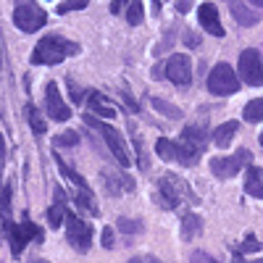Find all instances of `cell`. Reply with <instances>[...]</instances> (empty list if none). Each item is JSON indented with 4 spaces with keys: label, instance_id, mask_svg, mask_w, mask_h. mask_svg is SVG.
Listing matches in <instances>:
<instances>
[{
    "label": "cell",
    "instance_id": "31",
    "mask_svg": "<svg viewBox=\"0 0 263 263\" xmlns=\"http://www.w3.org/2000/svg\"><path fill=\"white\" fill-rule=\"evenodd\" d=\"M103 248H108V250L114 248V229H111V227L103 229Z\"/></svg>",
    "mask_w": 263,
    "mask_h": 263
},
{
    "label": "cell",
    "instance_id": "5",
    "mask_svg": "<svg viewBox=\"0 0 263 263\" xmlns=\"http://www.w3.org/2000/svg\"><path fill=\"white\" fill-rule=\"evenodd\" d=\"M45 21H48V13L34 3H18L13 11V24L21 32H37L45 27Z\"/></svg>",
    "mask_w": 263,
    "mask_h": 263
},
{
    "label": "cell",
    "instance_id": "1",
    "mask_svg": "<svg viewBox=\"0 0 263 263\" xmlns=\"http://www.w3.org/2000/svg\"><path fill=\"white\" fill-rule=\"evenodd\" d=\"M79 53V45L77 42H69V40H63L58 34H48V37H42L34 50H32V63L34 66H55L61 63L63 58H69V55H77Z\"/></svg>",
    "mask_w": 263,
    "mask_h": 263
},
{
    "label": "cell",
    "instance_id": "29",
    "mask_svg": "<svg viewBox=\"0 0 263 263\" xmlns=\"http://www.w3.org/2000/svg\"><path fill=\"white\" fill-rule=\"evenodd\" d=\"M77 142H79L77 132H63L61 137H55V145H77Z\"/></svg>",
    "mask_w": 263,
    "mask_h": 263
},
{
    "label": "cell",
    "instance_id": "32",
    "mask_svg": "<svg viewBox=\"0 0 263 263\" xmlns=\"http://www.w3.org/2000/svg\"><path fill=\"white\" fill-rule=\"evenodd\" d=\"M69 90H71V100H74V103H82V100H84L82 90H79V87H77L74 82H69Z\"/></svg>",
    "mask_w": 263,
    "mask_h": 263
},
{
    "label": "cell",
    "instance_id": "14",
    "mask_svg": "<svg viewBox=\"0 0 263 263\" xmlns=\"http://www.w3.org/2000/svg\"><path fill=\"white\" fill-rule=\"evenodd\" d=\"M203 232V221L197 218L195 213H187L182 218V239H187V242H192V239Z\"/></svg>",
    "mask_w": 263,
    "mask_h": 263
},
{
    "label": "cell",
    "instance_id": "38",
    "mask_svg": "<svg viewBox=\"0 0 263 263\" xmlns=\"http://www.w3.org/2000/svg\"><path fill=\"white\" fill-rule=\"evenodd\" d=\"M253 6H258V8H263V0H250Z\"/></svg>",
    "mask_w": 263,
    "mask_h": 263
},
{
    "label": "cell",
    "instance_id": "25",
    "mask_svg": "<svg viewBox=\"0 0 263 263\" xmlns=\"http://www.w3.org/2000/svg\"><path fill=\"white\" fill-rule=\"evenodd\" d=\"M27 121H29V126L37 132V135H42V132H45L48 129V124H45V119H42L40 116V111H37V108L34 105H27Z\"/></svg>",
    "mask_w": 263,
    "mask_h": 263
},
{
    "label": "cell",
    "instance_id": "4",
    "mask_svg": "<svg viewBox=\"0 0 263 263\" xmlns=\"http://www.w3.org/2000/svg\"><path fill=\"white\" fill-rule=\"evenodd\" d=\"M208 90L213 95H232V92L239 90V77L234 74L232 66L218 63V66H213V71L208 74Z\"/></svg>",
    "mask_w": 263,
    "mask_h": 263
},
{
    "label": "cell",
    "instance_id": "17",
    "mask_svg": "<svg viewBox=\"0 0 263 263\" xmlns=\"http://www.w3.org/2000/svg\"><path fill=\"white\" fill-rule=\"evenodd\" d=\"M105 184H108V190H111L114 195H116V192H124V190H132V187H135V182H132L129 177H116L114 171H105Z\"/></svg>",
    "mask_w": 263,
    "mask_h": 263
},
{
    "label": "cell",
    "instance_id": "33",
    "mask_svg": "<svg viewBox=\"0 0 263 263\" xmlns=\"http://www.w3.org/2000/svg\"><path fill=\"white\" fill-rule=\"evenodd\" d=\"M190 6H192V0H177V11H179V13H187Z\"/></svg>",
    "mask_w": 263,
    "mask_h": 263
},
{
    "label": "cell",
    "instance_id": "41",
    "mask_svg": "<svg viewBox=\"0 0 263 263\" xmlns=\"http://www.w3.org/2000/svg\"><path fill=\"white\" fill-rule=\"evenodd\" d=\"M34 263H48V260H34Z\"/></svg>",
    "mask_w": 263,
    "mask_h": 263
},
{
    "label": "cell",
    "instance_id": "11",
    "mask_svg": "<svg viewBox=\"0 0 263 263\" xmlns=\"http://www.w3.org/2000/svg\"><path fill=\"white\" fill-rule=\"evenodd\" d=\"M45 108H48V116L55 119V121H66V119L71 116L69 105L63 103L61 90H58V84H55V82H50V84L45 87Z\"/></svg>",
    "mask_w": 263,
    "mask_h": 263
},
{
    "label": "cell",
    "instance_id": "3",
    "mask_svg": "<svg viewBox=\"0 0 263 263\" xmlns=\"http://www.w3.org/2000/svg\"><path fill=\"white\" fill-rule=\"evenodd\" d=\"M250 150L248 147H239L234 156H218V158H211V171L216 174L218 179H232L239 174V168L250 163Z\"/></svg>",
    "mask_w": 263,
    "mask_h": 263
},
{
    "label": "cell",
    "instance_id": "13",
    "mask_svg": "<svg viewBox=\"0 0 263 263\" xmlns=\"http://www.w3.org/2000/svg\"><path fill=\"white\" fill-rule=\"evenodd\" d=\"M182 142L195 147L197 153H203V147L208 145V132H205V121L203 124H190L182 132Z\"/></svg>",
    "mask_w": 263,
    "mask_h": 263
},
{
    "label": "cell",
    "instance_id": "23",
    "mask_svg": "<svg viewBox=\"0 0 263 263\" xmlns=\"http://www.w3.org/2000/svg\"><path fill=\"white\" fill-rule=\"evenodd\" d=\"M156 150H158V156L163 161H177V156H179V145L171 142V140H158Z\"/></svg>",
    "mask_w": 263,
    "mask_h": 263
},
{
    "label": "cell",
    "instance_id": "28",
    "mask_svg": "<svg viewBox=\"0 0 263 263\" xmlns=\"http://www.w3.org/2000/svg\"><path fill=\"white\" fill-rule=\"evenodd\" d=\"M87 0H63L58 6V13H69V11H77V8H84Z\"/></svg>",
    "mask_w": 263,
    "mask_h": 263
},
{
    "label": "cell",
    "instance_id": "9",
    "mask_svg": "<svg viewBox=\"0 0 263 263\" xmlns=\"http://www.w3.org/2000/svg\"><path fill=\"white\" fill-rule=\"evenodd\" d=\"M6 229H8L11 253H13V255H21V250H24V245L29 242L32 237H34V239H40V232H37V227L29 221L27 216H24V221H21V224H11V221H6Z\"/></svg>",
    "mask_w": 263,
    "mask_h": 263
},
{
    "label": "cell",
    "instance_id": "22",
    "mask_svg": "<svg viewBox=\"0 0 263 263\" xmlns=\"http://www.w3.org/2000/svg\"><path fill=\"white\" fill-rule=\"evenodd\" d=\"M242 116H245V121H263V98H255V100H250L248 105H245V111H242Z\"/></svg>",
    "mask_w": 263,
    "mask_h": 263
},
{
    "label": "cell",
    "instance_id": "6",
    "mask_svg": "<svg viewBox=\"0 0 263 263\" xmlns=\"http://www.w3.org/2000/svg\"><path fill=\"white\" fill-rule=\"evenodd\" d=\"M90 126H95L100 135H103V140H105V145H108V150H111V156L119 161V166H129V153H126V145H124V140H121V135L114 129V126H108V124H103V121H95L92 116H87L84 119Z\"/></svg>",
    "mask_w": 263,
    "mask_h": 263
},
{
    "label": "cell",
    "instance_id": "27",
    "mask_svg": "<svg viewBox=\"0 0 263 263\" xmlns=\"http://www.w3.org/2000/svg\"><path fill=\"white\" fill-rule=\"evenodd\" d=\"M119 232H124V234H137V232H142V224L135 221V218H119Z\"/></svg>",
    "mask_w": 263,
    "mask_h": 263
},
{
    "label": "cell",
    "instance_id": "16",
    "mask_svg": "<svg viewBox=\"0 0 263 263\" xmlns=\"http://www.w3.org/2000/svg\"><path fill=\"white\" fill-rule=\"evenodd\" d=\"M245 192L250 195V197H263V174H260V168H250V174H248V179H245Z\"/></svg>",
    "mask_w": 263,
    "mask_h": 263
},
{
    "label": "cell",
    "instance_id": "36",
    "mask_svg": "<svg viewBox=\"0 0 263 263\" xmlns=\"http://www.w3.org/2000/svg\"><path fill=\"white\" fill-rule=\"evenodd\" d=\"M248 250H255L258 248V242H255V237H248V245H245Z\"/></svg>",
    "mask_w": 263,
    "mask_h": 263
},
{
    "label": "cell",
    "instance_id": "35",
    "mask_svg": "<svg viewBox=\"0 0 263 263\" xmlns=\"http://www.w3.org/2000/svg\"><path fill=\"white\" fill-rule=\"evenodd\" d=\"M163 71H166L163 66H156V69H153V77H156V79H161V77H163Z\"/></svg>",
    "mask_w": 263,
    "mask_h": 263
},
{
    "label": "cell",
    "instance_id": "37",
    "mask_svg": "<svg viewBox=\"0 0 263 263\" xmlns=\"http://www.w3.org/2000/svg\"><path fill=\"white\" fill-rule=\"evenodd\" d=\"M142 263H163V260H158V258H147V260H142Z\"/></svg>",
    "mask_w": 263,
    "mask_h": 263
},
{
    "label": "cell",
    "instance_id": "2",
    "mask_svg": "<svg viewBox=\"0 0 263 263\" xmlns=\"http://www.w3.org/2000/svg\"><path fill=\"white\" fill-rule=\"evenodd\" d=\"M66 239H69V245L77 250V253H87L92 245V229L87 221H82L79 216L74 213H66Z\"/></svg>",
    "mask_w": 263,
    "mask_h": 263
},
{
    "label": "cell",
    "instance_id": "18",
    "mask_svg": "<svg viewBox=\"0 0 263 263\" xmlns=\"http://www.w3.org/2000/svg\"><path fill=\"white\" fill-rule=\"evenodd\" d=\"M232 13H234V18L239 21V24H245V27H253V24H258V18H260L255 11L245 8L242 3H234V6H232Z\"/></svg>",
    "mask_w": 263,
    "mask_h": 263
},
{
    "label": "cell",
    "instance_id": "15",
    "mask_svg": "<svg viewBox=\"0 0 263 263\" xmlns=\"http://www.w3.org/2000/svg\"><path fill=\"white\" fill-rule=\"evenodd\" d=\"M237 121H227L224 126H218L216 132H213V142L218 145V147H227L232 140H234V135H237Z\"/></svg>",
    "mask_w": 263,
    "mask_h": 263
},
{
    "label": "cell",
    "instance_id": "10",
    "mask_svg": "<svg viewBox=\"0 0 263 263\" xmlns=\"http://www.w3.org/2000/svg\"><path fill=\"white\" fill-rule=\"evenodd\" d=\"M166 77H168L174 84L187 87L190 79H192V61H190V55H184V53L171 55L168 63H166Z\"/></svg>",
    "mask_w": 263,
    "mask_h": 263
},
{
    "label": "cell",
    "instance_id": "40",
    "mask_svg": "<svg viewBox=\"0 0 263 263\" xmlns=\"http://www.w3.org/2000/svg\"><path fill=\"white\" fill-rule=\"evenodd\" d=\"M260 147H263V132H260Z\"/></svg>",
    "mask_w": 263,
    "mask_h": 263
},
{
    "label": "cell",
    "instance_id": "12",
    "mask_svg": "<svg viewBox=\"0 0 263 263\" xmlns=\"http://www.w3.org/2000/svg\"><path fill=\"white\" fill-rule=\"evenodd\" d=\"M197 18L205 32H211L213 37H224V27H221V16H218V8L213 3H203L197 8Z\"/></svg>",
    "mask_w": 263,
    "mask_h": 263
},
{
    "label": "cell",
    "instance_id": "26",
    "mask_svg": "<svg viewBox=\"0 0 263 263\" xmlns=\"http://www.w3.org/2000/svg\"><path fill=\"white\" fill-rule=\"evenodd\" d=\"M153 108H156V111H161V114H166L168 119H182L179 108L171 105V103H166V100H153Z\"/></svg>",
    "mask_w": 263,
    "mask_h": 263
},
{
    "label": "cell",
    "instance_id": "24",
    "mask_svg": "<svg viewBox=\"0 0 263 263\" xmlns=\"http://www.w3.org/2000/svg\"><path fill=\"white\" fill-rule=\"evenodd\" d=\"M142 16H145V8H142V0H129V11H126V21L132 27L142 24Z\"/></svg>",
    "mask_w": 263,
    "mask_h": 263
},
{
    "label": "cell",
    "instance_id": "8",
    "mask_svg": "<svg viewBox=\"0 0 263 263\" xmlns=\"http://www.w3.org/2000/svg\"><path fill=\"white\" fill-rule=\"evenodd\" d=\"M184 195H187V184L182 179H177L174 174H166L158 182V203L163 208H177Z\"/></svg>",
    "mask_w": 263,
    "mask_h": 263
},
{
    "label": "cell",
    "instance_id": "39",
    "mask_svg": "<svg viewBox=\"0 0 263 263\" xmlns=\"http://www.w3.org/2000/svg\"><path fill=\"white\" fill-rule=\"evenodd\" d=\"M126 263H142L140 258H132V260H126Z\"/></svg>",
    "mask_w": 263,
    "mask_h": 263
},
{
    "label": "cell",
    "instance_id": "34",
    "mask_svg": "<svg viewBox=\"0 0 263 263\" xmlns=\"http://www.w3.org/2000/svg\"><path fill=\"white\" fill-rule=\"evenodd\" d=\"M124 6H126V0H114V3H111V11H114V13H119Z\"/></svg>",
    "mask_w": 263,
    "mask_h": 263
},
{
    "label": "cell",
    "instance_id": "19",
    "mask_svg": "<svg viewBox=\"0 0 263 263\" xmlns=\"http://www.w3.org/2000/svg\"><path fill=\"white\" fill-rule=\"evenodd\" d=\"M55 163H58V168H61V174H63L66 179H71V182H74V184H77V187H79L82 192H90V187H87V182H84V179H82L79 174H77V171H74V168H71L69 163H66L63 158H55Z\"/></svg>",
    "mask_w": 263,
    "mask_h": 263
},
{
    "label": "cell",
    "instance_id": "7",
    "mask_svg": "<svg viewBox=\"0 0 263 263\" xmlns=\"http://www.w3.org/2000/svg\"><path fill=\"white\" fill-rule=\"evenodd\" d=\"M239 77L253 87L263 84V58H260L258 50L248 48V50L239 53Z\"/></svg>",
    "mask_w": 263,
    "mask_h": 263
},
{
    "label": "cell",
    "instance_id": "30",
    "mask_svg": "<svg viewBox=\"0 0 263 263\" xmlns=\"http://www.w3.org/2000/svg\"><path fill=\"white\" fill-rule=\"evenodd\" d=\"M190 263H218L216 258H211L208 253H203V250H195L192 253V258H190Z\"/></svg>",
    "mask_w": 263,
    "mask_h": 263
},
{
    "label": "cell",
    "instance_id": "21",
    "mask_svg": "<svg viewBox=\"0 0 263 263\" xmlns=\"http://www.w3.org/2000/svg\"><path fill=\"white\" fill-rule=\"evenodd\" d=\"M87 103H90L92 111H98V116H114V105H108V103H105V98H103L100 92H90Z\"/></svg>",
    "mask_w": 263,
    "mask_h": 263
},
{
    "label": "cell",
    "instance_id": "20",
    "mask_svg": "<svg viewBox=\"0 0 263 263\" xmlns=\"http://www.w3.org/2000/svg\"><path fill=\"white\" fill-rule=\"evenodd\" d=\"M55 195H58V200H55V205H50V211H48V224H50L53 229H58V227L63 224V218H66V213H63V195H61V190H58Z\"/></svg>",
    "mask_w": 263,
    "mask_h": 263
}]
</instances>
